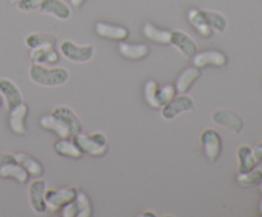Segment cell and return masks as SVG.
I'll return each instance as SVG.
<instances>
[{
    "mask_svg": "<svg viewBox=\"0 0 262 217\" xmlns=\"http://www.w3.org/2000/svg\"><path fill=\"white\" fill-rule=\"evenodd\" d=\"M30 78L38 86L59 87L68 82L69 73L64 68H48L38 63H32L30 68Z\"/></svg>",
    "mask_w": 262,
    "mask_h": 217,
    "instance_id": "cell-1",
    "label": "cell"
},
{
    "mask_svg": "<svg viewBox=\"0 0 262 217\" xmlns=\"http://www.w3.org/2000/svg\"><path fill=\"white\" fill-rule=\"evenodd\" d=\"M59 49L61 55L73 63H86L94 56V47L91 45H77L69 40H64Z\"/></svg>",
    "mask_w": 262,
    "mask_h": 217,
    "instance_id": "cell-2",
    "label": "cell"
},
{
    "mask_svg": "<svg viewBox=\"0 0 262 217\" xmlns=\"http://www.w3.org/2000/svg\"><path fill=\"white\" fill-rule=\"evenodd\" d=\"M77 196V189L63 188V189H46L45 202L50 211H56L66 206L67 203L73 201Z\"/></svg>",
    "mask_w": 262,
    "mask_h": 217,
    "instance_id": "cell-3",
    "label": "cell"
},
{
    "mask_svg": "<svg viewBox=\"0 0 262 217\" xmlns=\"http://www.w3.org/2000/svg\"><path fill=\"white\" fill-rule=\"evenodd\" d=\"M194 109V102L193 100L189 96H186L184 93H181L178 97H174L169 104H166L165 106H163L161 110V115L165 120H171L176 116H178L179 114H183V112L191 111Z\"/></svg>",
    "mask_w": 262,
    "mask_h": 217,
    "instance_id": "cell-4",
    "label": "cell"
},
{
    "mask_svg": "<svg viewBox=\"0 0 262 217\" xmlns=\"http://www.w3.org/2000/svg\"><path fill=\"white\" fill-rule=\"evenodd\" d=\"M201 143L205 155L209 158L210 162L216 161L222 153V138H220L219 133L207 128L201 133Z\"/></svg>",
    "mask_w": 262,
    "mask_h": 217,
    "instance_id": "cell-5",
    "label": "cell"
},
{
    "mask_svg": "<svg viewBox=\"0 0 262 217\" xmlns=\"http://www.w3.org/2000/svg\"><path fill=\"white\" fill-rule=\"evenodd\" d=\"M45 191L46 184L41 179L33 180L30 184V188H28V199H30L31 207H32V209L36 213H43V212L48 211V206H46L45 202Z\"/></svg>",
    "mask_w": 262,
    "mask_h": 217,
    "instance_id": "cell-6",
    "label": "cell"
},
{
    "mask_svg": "<svg viewBox=\"0 0 262 217\" xmlns=\"http://www.w3.org/2000/svg\"><path fill=\"white\" fill-rule=\"evenodd\" d=\"M177 50L181 51L186 58L192 59L197 54V45L193 41V38L188 33L183 31H171L170 32V42Z\"/></svg>",
    "mask_w": 262,
    "mask_h": 217,
    "instance_id": "cell-7",
    "label": "cell"
},
{
    "mask_svg": "<svg viewBox=\"0 0 262 217\" xmlns=\"http://www.w3.org/2000/svg\"><path fill=\"white\" fill-rule=\"evenodd\" d=\"M74 140L77 147L82 151V153H87V155L91 156H99L105 155L107 150V144H104V143H100L99 140L95 139L91 134H82L81 132L78 134L74 135Z\"/></svg>",
    "mask_w": 262,
    "mask_h": 217,
    "instance_id": "cell-8",
    "label": "cell"
},
{
    "mask_svg": "<svg viewBox=\"0 0 262 217\" xmlns=\"http://www.w3.org/2000/svg\"><path fill=\"white\" fill-rule=\"evenodd\" d=\"M212 120L214 123H216L217 125H222V127L228 128L232 132L234 133H241L243 129V120L242 117L238 114H235L234 111H230V110H216V111L212 114Z\"/></svg>",
    "mask_w": 262,
    "mask_h": 217,
    "instance_id": "cell-9",
    "label": "cell"
},
{
    "mask_svg": "<svg viewBox=\"0 0 262 217\" xmlns=\"http://www.w3.org/2000/svg\"><path fill=\"white\" fill-rule=\"evenodd\" d=\"M192 60H193V65L197 68H205L207 65L224 66L228 63L227 55L219 50L202 51V53L196 54Z\"/></svg>",
    "mask_w": 262,
    "mask_h": 217,
    "instance_id": "cell-10",
    "label": "cell"
},
{
    "mask_svg": "<svg viewBox=\"0 0 262 217\" xmlns=\"http://www.w3.org/2000/svg\"><path fill=\"white\" fill-rule=\"evenodd\" d=\"M51 114L54 116L59 117L64 124L68 127L69 133H71V137H74L76 134H78L82 129V124L79 122V117L72 111V109H69L68 106H56L54 107Z\"/></svg>",
    "mask_w": 262,
    "mask_h": 217,
    "instance_id": "cell-11",
    "label": "cell"
},
{
    "mask_svg": "<svg viewBox=\"0 0 262 217\" xmlns=\"http://www.w3.org/2000/svg\"><path fill=\"white\" fill-rule=\"evenodd\" d=\"M0 93L4 97L8 110H12L22 102V93L13 81L8 78H0Z\"/></svg>",
    "mask_w": 262,
    "mask_h": 217,
    "instance_id": "cell-12",
    "label": "cell"
},
{
    "mask_svg": "<svg viewBox=\"0 0 262 217\" xmlns=\"http://www.w3.org/2000/svg\"><path fill=\"white\" fill-rule=\"evenodd\" d=\"M28 114L27 105L20 102L12 110H9V127L15 134H25L26 133V116Z\"/></svg>",
    "mask_w": 262,
    "mask_h": 217,
    "instance_id": "cell-13",
    "label": "cell"
},
{
    "mask_svg": "<svg viewBox=\"0 0 262 217\" xmlns=\"http://www.w3.org/2000/svg\"><path fill=\"white\" fill-rule=\"evenodd\" d=\"M95 31L99 36L105 38H109V40H117V41H123L128 37L129 32L125 27L123 26H115L110 25L106 22H97L95 25Z\"/></svg>",
    "mask_w": 262,
    "mask_h": 217,
    "instance_id": "cell-14",
    "label": "cell"
},
{
    "mask_svg": "<svg viewBox=\"0 0 262 217\" xmlns=\"http://www.w3.org/2000/svg\"><path fill=\"white\" fill-rule=\"evenodd\" d=\"M40 12L43 14H51L58 19H68L72 12L67 3L63 0H43L40 7Z\"/></svg>",
    "mask_w": 262,
    "mask_h": 217,
    "instance_id": "cell-15",
    "label": "cell"
},
{
    "mask_svg": "<svg viewBox=\"0 0 262 217\" xmlns=\"http://www.w3.org/2000/svg\"><path fill=\"white\" fill-rule=\"evenodd\" d=\"M201 76V70L197 66H188V68L184 69L181 74L178 76L176 81V89L178 93H186L189 89V87L192 86V83L197 81Z\"/></svg>",
    "mask_w": 262,
    "mask_h": 217,
    "instance_id": "cell-16",
    "label": "cell"
},
{
    "mask_svg": "<svg viewBox=\"0 0 262 217\" xmlns=\"http://www.w3.org/2000/svg\"><path fill=\"white\" fill-rule=\"evenodd\" d=\"M40 124L43 129L50 130V132L55 133L58 137L60 138H69L71 137V133H69L68 127L61 122L59 117L54 116L53 114L45 115L40 119Z\"/></svg>",
    "mask_w": 262,
    "mask_h": 217,
    "instance_id": "cell-17",
    "label": "cell"
},
{
    "mask_svg": "<svg viewBox=\"0 0 262 217\" xmlns=\"http://www.w3.org/2000/svg\"><path fill=\"white\" fill-rule=\"evenodd\" d=\"M119 53L122 54L124 58L130 59V60H138V59H143L145 56L148 55L150 49L145 43H128V42H120L119 43Z\"/></svg>",
    "mask_w": 262,
    "mask_h": 217,
    "instance_id": "cell-18",
    "label": "cell"
},
{
    "mask_svg": "<svg viewBox=\"0 0 262 217\" xmlns=\"http://www.w3.org/2000/svg\"><path fill=\"white\" fill-rule=\"evenodd\" d=\"M237 157H238V166H239V173H246L256 167L257 161H256L253 151L250 146L241 144L237 148Z\"/></svg>",
    "mask_w": 262,
    "mask_h": 217,
    "instance_id": "cell-19",
    "label": "cell"
},
{
    "mask_svg": "<svg viewBox=\"0 0 262 217\" xmlns=\"http://www.w3.org/2000/svg\"><path fill=\"white\" fill-rule=\"evenodd\" d=\"M25 42L31 50L40 47H54L56 45V37L49 33H30L26 37Z\"/></svg>",
    "mask_w": 262,
    "mask_h": 217,
    "instance_id": "cell-20",
    "label": "cell"
},
{
    "mask_svg": "<svg viewBox=\"0 0 262 217\" xmlns=\"http://www.w3.org/2000/svg\"><path fill=\"white\" fill-rule=\"evenodd\" d=\"M30 174L22 167L18 162H8L0 167V176L2 178H13L20 184H25L28 180Z\"/></svg>",
    "mask_w": 262,
    "mask_h": 217,
    "instance_id": "cell-21",
    "label": "cell"
},
{
    "mask_svg": "<svg viewBox=\"0 0 262 217\" xmlns=\"http://www.w3.org/2000/svg\"><path fill=\"white\" fill-rule=\"evenodd\" d=\"M14 160L15 162L19 163L26 171H27L30 175L33 176H40L42 175L43 173V168L41 166V163L38 161H36L35 158L31 157L30 155L27 153H22V152H18L14 153Z\"/></svg>",
    "mask_w": 262,
    "mask_h": 217,
    "instance_id": "cell-22",
    "label": "cell"
},
{
    "mask_svg": "<svg viewBox=\"0 0 262 217\" xmlns=\"http://www.w3.org/2000/svg\"><path fill=\"white\" fill-rule=\"evenodd\" d=\"M188 20L194 30L202 36V37H210L212 35V30L209 25H207L206 19L202 15L201 10L199 9H191L188 12Z\"/></svg>",
    "mask_w": 262,
    "mask_h": 217,
    "instance_id": "cell-23",
    "label": "cell"
},
{
    "mask_svg": "<svg viewBox=\"0 0 262 217\" xmlns=\"http://www.w3.org/2000/svg\"><path fill=\"white\" fill-rule=\"evenodd\" d=\"M30 56L32 63L55 64L59 61V54L54 47L33 49V50L31 51Z\"/></svg>",
    "mask_w": 262,
    "mask_h": 217,
    "instance_id": "cell-24",
    "label": "cell"
},
{
    "mask_svg": "<svg viewBox=\"0 0 262 217\" xmlns=\"http://www.w3.org/2000/svg\"><path fill=\"white\" fill-rule=\"evenodd\" d=\"M55 148V152L58 155L63 156V157H69V158H81L82 157V151L77 147V144L74 142L68 140V138H61L60 140L54 144Z\"/></svg>",
    "mask_w": 262,
    "mask_h": 217,
    "instance_id": "cell-25",
    "label": "cell"
},
{
    "mask_svg": "<svg viewBox=\"0 0 262 217\" xmlns=\"http://www.w3.org/2000/svg\"><path fill=\"white\" fill-rule=\"evenodd\" d=\"M143 35L148 38V40L154 41L158 43H169L170 42V31L161 30V28L155 27L151 23H146L143 26Z\"/></svg>",
    "mask_w": 262,
    "mask_h": 217,
    "instance_id": "cell-26",
    "label": "cell"
},
{
    "mask_svg": "<svg viewBox=\"0 0 262 217\" xmlns=\"http://www.w3.org/2000/svg\"><path fill=\"white\" fill-rule=\"evenodd\" d=\"M202 15L206 19L207 25L211 27L212 31H216V32H224L225 28H227V19H225L224 15L219 12H215V10H201Z\"/></svg>",
    "mask_w": 262,
    "mask_h": 217,
    "instance_id": "cell-27",
    "label": "cell"
},
{
    "mask_svg": "<svg viewBox=\"0 0 262 217\" xmlns=\"http://www.w3.org/2000/svg\"><path fill=\"white\" fill-rule=\"evenodd\" d=\"M238 183L242 186H256L260 185L262 183V171L258 168H252L250 171H246V173H239L237 176Z\"/></svg>",
    "mask_w": 262,
    "mask_h": 217,
    "instance_id": "cell-28",
    "label": "cell"
},
{
    "mask_svg": "<svg viewBox=\"0 0 262 217\" xmlns=\"http://www.w3.org/2000/svg\"><path fill=\"white\" fill-rule=\"evenodd\" d=\"M176 93L177 89L173 84H165L161 88L159 87L158 92H156V102H158V106H165L166 104H169L176 97Z\"/></svg>",
    "mask_w": 262,
    "mask_h": 217,
    "instance_id": "cell-29",
    "label": "cell"
},
{
    "mask_svg": "<svg viewBox=\"0 0 262 217\" xmlns=\"http://www.w3.org/2000/svg\"><path fill=\"white\" fill-rule=\"evenodd\" d=\"M74 201H76L77 207H78V216L77 217L91 216V203H90V199L87 198L86 194L82 193V191H77V196L74 198Z\"/></svg>",
    "mask_w": 262,
    "mask_h": 217,
    "instance_id": "cell-30",
    "label": "cell"
},
{
    "mask_svg": "<svg viewBox=\"0 0 262 217\" xmlns=\"http://www.w3.org/2000/svg\"><path fill=\"white\" fill-rule=\"evenodd\" d=\"M158 82L154 81V79H150V81L146 82L145 84V99L147 101V104L150 105L151 107H155L158 109V102H156V92H158Z\"/></svg>",
    "mask_w": 262,
    "mask_h": 217,
    "instance_id": "cell-31",
    "label": "cell"
},
{
    "mask_svg": "<svg viewBox=\"0 0 262 217\" xmlns=\"http://www.w3.org/2000/svg\"><path fill=\"white\" fill-rule=\"evenodd\" d=\"M43 0H19L17 3V8L22 12H32V10L40 9Z\"/></svg>",
    "mask_w": 262,
    "mask_h": 217,
    "instance_id": "cell-32",
    "label": "cell"
},
{
    "mask_svg": "<svg viewBox=\"0 0 262 217\" xmlns=\"http://www.w3.org/2000/svg\"><path fill=\"white\" fill-rule=\"evenodd\" d=\"M63 217H77L78 216V207H77L76 201H72L63 206V212H61Z\"/></svg>",
    "mask_w": 262,
    "mask_h": 217,
    "instance_id": "cell-33",
    "label": "cell"
},
{
    "mask_svg": "<svg viewBox=\"0 0 262 217\" xmlns=\"http://www.w3.org/2000/svg\"><path fill=\"white\" fill-rule=\"evenodd\" d=\"M14 155H10V153H2V155H0V167H2L3 165H5V163L14 162Z\"/></svg>",
    "mask_w": 262,
    "mask_h": 217,
    "instance_id": "cell-34",
    "label": "cell"
},
{
    "mask_svg": "<svg viewBox=\"0 0 262 217\" xmlns=\"http://www.w3.org/2000/svg\"><path fill=\"white\" fill-rule=\"evenodd\" d=\"M253 155L257 162H262V142L258 143L257 146H255V148H252Z\"/></svg>",
    "mask_w": 262,
    "mask_h": 217,
    "instance_id": "cell-35",
    "label": "cell"
},
{
    "mask_svg": "<svg viewBox=\"0 0 262 217\" xmlns=\"http://www.w3.org/2000/svg\"><path fill=\"white\" fill-rule=\"evenodd\" d=\"M83 2H84V0H71L72 5H73V7H76V8L81 7V5L83 4Z\"/></svg>",
    "mask_w": 262,
    "mask_h": 217,
    "instance_id": "cell-36",
    "label": "cell"
},
{
    "mask_svg": "<svg viewBox=\"0 0 262 217\" xmlns=\"http://www.w3.org/2000/svg\"><path fill=\"white\" fill-rule=\"evenodd\" d=\"M142 216H156V214L152 212H145V213H142Z\"/></svg>",
    "mask_w": 262,
    "mask_h": 217,
    "instance_id": "cell-37",
    "label": "cell"
},
{
    "mask_svg": "<svg viewBox=\"0 0 262 217\" xmlns=\"http://www.w3.org/2000/svg\"><path fill=\"white\" fill-rule=\"evenodd\" d=\"M258 209H260V213L262 214V199L260 201V206H258Z\"/></svg>",
    "mask_w": 262,
    "mask_h": 217,
    "instance_id": "cell-38",
    "label": "cell"
},
{
    "mask_svg": "<svg viewBox=\"0 0 262 217\" xmlns=\"http://www.w3.org/2000/svg\"><path fill=\"white\" fill-rule=\"evenodd\" d=\"M10 3H12V4H17L18 2H19V0H9Z\"/></svg>",
    "mask_w": 262,
    "mask_h": 217,
    "instance_id": "cell-39",
    "label": "cell"
},
{
    "mask_svg": "<svg viewBox=\"0 0 262 217\" xmlns=\"http://www.w3.org/2000/svg\"><path fill=\"white\" fill-rule=\"evenodd\" d=\"M260 190H261V193H262V183H261V186H260Z\"/></svg>",
    "mask_w": 262,
    "mask_h": 217,
    "instance_id": "cell-40",
    "label": "cell"
},
{
    "mask_svg": "<svg viewBox=\"0 0 262 217\" xmlns=\"http://www.w3.org/2000/svg\"><path fill=\"white\" fill-rule=\"evenodd\" d=\"M0 106H2V99H0Z\"/></svg>",
    "mask_w": 262,
    "mask_h": 217,
    "instance_id": "cell-41",
    "label": "cell"
}]
</instances>
